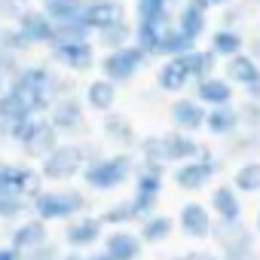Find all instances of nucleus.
<instances>
[{"mask_svg":"<svg viewBox=\"0 0 260 260\" xmlns=\"http://www.w3.org/2000/svg\"><path fill=\"white\" fill-rule=\"evenodd\" d=\"M55 77L58 71L49 64H22L13 77H10V92L19 95L25 101V107L34 116H46L55 104Z\"/></svg>","mask_w":260,"mask_h":260,"instance_id":"1","label":"nucleus"},{"mask_svg":"<svg viewBox=\"0 0 260 260\" xmlns=\"http://www.w3.org/2000/svg\"><path fill=\"white\" fill-rule=\"evenodd\" d=\"M135 169H138V159L132 150H116V153H107L98 162L86 166L80 181L92 193H113L135 178Z\"/></svg>","mask_w":260,"mask_h":260,"instance_id":"2","label":"nucleus"},{"mask_svg":"<svg viewBox=\"0 0 260 260\" xmlns=\"http://www.w3.org/2000/svg\"><path fill=\"white\" fill-rule=\"evenodd\" d=\"M89 211V196L74 187H43L37 196H31V214L46 223H68Z\"/></svg>","mask_w":260,"mask_h":260,"instance_id":"3","label":"nucleus"},{"mask_svg":"<svg viewBox=\"0 0 260 260\" xmlns=\"http://www.w3.org/2000/svg\"><path fill=\"white\" fill-rule=\"evenodd\" d=\"M223 169H226V159L205 144V150H202L199 159L172 166V181L184 193H202L205 187H211L217 181V175H223Z\"/></svg>","mask_w":260,"mask_h":260,"instance_id":"4","label":"nucleus"},{"mask_svg":"<svg viewBox=\"0 0 260 260\" xmlns=\"http://www.w3.org/2000/svg\"><path fill=\"white\" fill-rule=\"evenodd\" d=\"M10 141L16 144V147H22V153L28 156V159H43V156H49L64 138L58 135V128L49 122V116H31V119H25L16 132L10 135Z\"/></svg>","mask_w":260,"mask_h":260,"instance_id":"5","label":"nucleus"},{"mask_svg":"<svg viewBox=\"0 0 260 260\" xmlns=\"http://www.w3.org/2000/svg\"><path fill=\"white\" fill-rule=\"evenodd\" d=\"M40 178L49 181V184H68L74 178L83 175L86 169V159H83V147L80 141H61L49 156L40 159Z\"/></svg>","mask_w":260,"mask_h":260,"instance_id":"6","label":"nucleus"},{"mask_svg":"<svg viewBox=\"0 0 260 260\" xmlns=\"http://www.w3.org/2000/svg\"><path fill=\"white\" fill-rule=\"evenodd\" d=\"M147 61H150V55H147L138 43H128V46H122V49L104 52V55L98 58V71H101V77L113 80L116 86H125V83H132V80L144 71Z\"/></svg>","mask_w":260,"mask_h":260,"instance_id":"7","label":"nucleus"},{"mask_svg":"<svg viewBox=\"0 0 260 260\" xmlns=\"http://www.w3.org/2000/svg\"><path fill=\"white\" fill-rule=\"evenodd\" d=\"M98 46L95 40H55L49 46V61L58 64L61 71L80 77V74H89L92 68H98Z\"/></svg>","mask_w":260,"mask_h":260,"instance_id":"8","label":"nucleus"},{"mask_svg":"<svg viewBox=\"0 0 260 260\" xmlns=\"http://www.w3.org/2000/svg\"><path fill=\"white\" fill-rule=\"evenodd\" d=\"M220 248L223 260H260L257 242H254V230L242 223H214V236H211Z\"/></svg>","mask_w":260,"mask_h":260,"instance_id":"9","label":"nucleus"},{"mask_svg":"<svg viewBox=\"0 0 260 260\" xmlns=\"http://www.w3.org/2000/svg\"><path fill=\"white\" fill-rule=\"evenodd\" d=\"M46 116H49V122L58 128V135H61L64 141H77V138H83V135L89 132V107L83 104L80 95L58 98Z\"/></svg>","mask_w":260,"mask_h":260,"instance_id":"10","label":"nucleus"},{"mask_svg":"<svg viewBox=\"0 0 260 260\" xmlns=\"http://www.w3.org/2000/svg\"><path fill=\"white\" fill-rule=\"evenodd\" d=\"M178 230L184 239L190 242H208L214 236V223L217 217L211 214L208 202H199V199H187L181 208H178Z\"/></svg>","mask_w":260,"mask_h":260,"instance_id":"11","label":"nucleus"},{"mask_svg":"<svg viewBox=\"0 0 260 260\" xmlns=\"http://www.w3.org/2000/svg\"><path fill=\"white\" fill-rule=\"evenodd\" d=\"M104 236H107L104 220L98 214L86 211V214H80V217H74V220L64 223L61 242H64L68 251H92V248H98L104 242Z\"/></svg>","mask_w":260,"mask_h":260,"instance_id":"12","label":"nucleus"},{"mask_svg":"<svg viewBox=\"0 0 260 260\" xmlns=\"http://www.w3.org/2000/svg\"><path fill=\"white\" fill-rule=\"evenodd\" d=\"M0 190H13V193H25V196H37V193L43 190L40 169H34V166H28V162L0 159Z\"/></svg>","mask_w":260,"mask_h":260,"instance_id":"13","label":"nucleus"},{"mask_svg":"<svg viewBox=\"0 0 260 260\" xmlns=\"http://www.w3.org/2000/svg\"><path fill=\"white\" fill-rule=\"evenodd\" d=\"M205 119H208V107L202 101H196L193 95L175 98L172 107H169V122H172V128H178V132L199 135L205 128Z\"/></svg>","mask_w":260,"mask_h":260,"instance_id":"14","label":"nucleus"},{"mask_svg":"<svg viewBox=\"0 0 260 260\" xmlns=\"http://www.w3.org/2000/svg\"><path fill=\"white\" fill-rule=\"evenodd\" d=\"M16 28L28 37V43L34 46V49H40V46H52L55 40H58V25L43 13V7H31L19 22H16Z\"/></svg>","mask_w":260,"mask_h":260,"instance_id":"15","label":"nucleus"},{"mask_svg":"<svg viewBox=\"0 0 260 260\" xmlns=\"http://www.w3.org/2000/svg\"><path fill=\"white\" fill-rule=\"evenodd\" d=\"M101 138L107 141V144H113V147H119V150H132L135 153V147H138V141H141V135L135 132V122L128 119L125 113H119V110H110V113H104L101 116Z\"/></svg>","mask_w":260,"mask_h":260,"instance_id":"16","label":"nucleus"},{"mask_svg":"<svg viewBox=\"0 0 260 260\" xmlns=\"http://www.w3.org/2000/svg\"><path fill=\"white\" fill-rule=\"evenodd\" d=\"M49 242V223L46 220H40V217H25V220H19V223H13L10 230H7V245H13L16 251H22V254H28V251H37L40 245H46Z\"/></svg>","mask_w":260,"mask_h":260,"instance_id":"17","label":"nucleus"},{"mask_svg":"<svg viewBox=\"0 0 260 260\" xmlns=\"http://www.w3.org/2000/svg\"><path fill=\"white\" fill-rule=\"evenodd\" d=\"M208 208L220 223H242L245 217V205H242V193L233 184H217L208 193Z\"/></svg>","mask_w":260,"mask_h":260,"instance_id":"18","label":"nucleus"},{"mask_svg":"<svg viewBox=\"0 0 260 260\" xmlns=\"http://www.w3.org/2000/svg\"><path fill=\"white\" fill-rule=\"evenodd\" d=\"M83 22L92 34H101V31L125 22V4L122 0H86Z\"/></svg>","mask_w":260,"mask_h":260,"instance_id":"19","label":"nucleus"},{"mask_svg":"<svg viewBox=\"0 0 260 260\" xmlns=\"http://www.w3.org/2000/svg\"><path fill=\"white\" fill-rule=\"evenodd\" d=\"M101 248L107 251L110 260H141V254H144V239H141L135 230H128V226H122V230H107Z\"/></svg>","mask_w":260,"mask_h":260,"instance_id":"20","label":"nucleus"},{"mask_svg":"<svg viewBox=\"0 0 260 260\" xmlns=\"http://www.w3.org/2000/svg\"><path fill=\"white\" fill-rule=\"evenodd\" d=\"M162 144H166V166H181V162L199 159L202 150H205V144H202L196 135L178 132V128H169V132H162Z\"/></svg>","mask_w":260,"mask_h":260,"instance_id":"21","label":"nucleus"},{"mask_svg":"<svg viewBox=\"0 0 260 260\" xmlns=\"http://www.w3.org/2000/svg\"><path fill=\"white\" fill-rule=\"evenodd\" d=\"M193 98L202 101L208 110L211 107H230V104H236V86L223 74H214L208 80L193 83Z\"/></svg>","mask_w":260,"mask_h":260,"instance_id":"22","label":"nucleus"},{"mask_svg":"<svg viewBox=\"0 0 260 260\" xmlns=\"http://www.w3.org/2000/svg\"><path fill=\"white\" fill-rule=\"evenodd\" d=\"M80 98H83V104H86L92 113H101V116H104V113L116 110L119 86H116L113 80H107V77H92V80L83 86Z\"/></svg>","mask_w":260,"mask_h":260,"instance_id":"23","label":"nucleus"},{"mask_svg":"<svg viewBox=\"0 0 260 260\" xmlns=\"http://www.w3.org/2000/svg\"><path fill=\"white\" fill-rule=\"evenodd\" d=\"M153 80H156V89H159V92H169V95H181L187 86H193L190 71H187V64H184L181 55H178V58H166V61L156 68Z\"/></svg>","mask_w":260,"mask_h":260,"instance_id":"24","label":"nucleus"},{"mask_svg":"<svg viewBox=\"0 0 260 260\" xmlns=\"http://www.w3.org/2000/svg\"><path fill=\"white\" fill-rule=\"evenodd\" d=\"M31 116L34 113L25 107V101L19 95H13L10 89L0 92V138H4V141H10V135L16 132L25 119H31Z\"/></svg>","mask_w":260,"mask_h":260,"instance_id":"25","label":"nucleus"},{"mask_svg":"<svg viewBox=\"0 0 260 260\" xmlns=\"http://www.w3.org/2000/svg\"><path fill=\"white\" fill-rule=\"evenodd\" d=\"M245 46H248V37H245L242 28H223V25H217L208 34V49L217 58H223V61L233 58V55H239V52H245Z\"/></svg>","mask_w":260,"mask_h":260,"instance_id":"26","label":"nucleus"},{"mask_svg":"<svg viewBox=\"0 0 260 260\" xmlns=\"http://www.w3.org/2000/svg\"><path fill=\"white\" fill-rule=\"evenodd\" d=\"M166 172L169 166H159V162H141L138 159V169H135V178H132V193H141V196H162V187H166Z\"/></svg>","mask_w":260,"mask_h":260,"instance_id":"27","label":"nucleus"},{"mask_svg":"<svg viewBox=\"0 0 260 260\" xmlns=\"http://www.w3.org/2000/svg\"><path fill=\"white\" fill-rule=\"evenodd\" d=\"M220 156L226 162H248L260 156V132H248V128H239L233 138H226V147L220 150Z\"/></svg>","mask_w":260,"mask_h":260,"instance_id":"28","label":"nucleus"},{"mask_svg":"<svg viewBox=\"0 0 260 260\" xmlns=\"http://www.w3.org/2000/svg\"><path fill=\"white\" fill-rule=\"evenodd\" d=\"M239 128H242V119H239V107H236V104H230V107H211V110H208L205 132H208L211 138L226 141V138H233V135L239 132Z\"/></svg>","mask_w":260,"mask_h":260,"instance_id":"29","label":"nucleus"},{"mask_svg":"<svg viewBox=\"0 0 260 260\" xmlns=\"http://www.w3.org/2000/svg\"><path fill=\"white\" fill-rule=\"evenodd\" d=\"M223 77H226L233 86L248 89L251 83H257V80H260V61H257V58H251L248 52H239V55H233V58H226V61H223Z\"/></svg>","mask_w":260,"mask_h":260,"instance_id":"30","label":"nucleus"},{"mask_svg":"<svg viewBox=\"0 0 260 260\" xmlns=\"http://www.w3.org/2000/svg\"><path fill=\"white\" fill-rule=\"evenodd\" d=\"M175 226H178V220H175V217H169V214L156 211V214H150V217H144V220L138 223V236L144 239V245H162V242H169V239H172Z\"/></svg>","mask_w":260,"mask_h":260,"instance_id":"31","label":"nucleus"},{"mask_svg":"<svg viewBox=\"0 0 260 260\" xmlns=\"http://www.w3.org/2000/svg\"><path fill=\"white\" fill-rule=\"evenodd\" d=\"M98 217L104 220V226H107V230H122V226H128V223H141V214H138V208H135L132 196H125V199H119V202L107 205Z\"/></svg>","mask_w":260,"mask_h":260,"instance_id":"32","label":"nucleus"},{"mask_svg":"<svg viewBox=\"0 0 260 260\" xmlns=\"http://www.w3.org/2000/svg\"><path fill=\"white\" fill-rule=\"evenodd\" d=\"M169 25H172V22H135V43H138L150 58H156L159 49H162V37H166Z\"/></svg>","mask_w":260,"mask_h":260,"instance_id":"33","label":"nucleus"},{"mask_svg":"<svg viewBox=\"0 0 260 260\" xmlns=\"http://www.w3.org/2000/svg\"><path fill=\"white\" fill-rule=\"evenodd\" d=\"M25 217H31V196L0 190V223H19Z\"/></svg>","mask_w":260,"mask_h":260,"instance_id":"34","label":"nucleus"},{"mask_svg":"<svg viewBox=\"0 0 260 260\" xmlns=\"http://www.w3.org/2000/svg\"><path fill=\"white\" fill-rule=\"evenodd\" d=\"M181 58H184V64H187V71H190V80H193V83L214 77V74H217V64H220V58H217L211 49H199V46H196L193 52L181 55Z\"/></svg>","mask_w":260,"mask_h":260,"instance_id":"35","label":"nucleus"},{"mask_svg":"<svg viewBox=\"0 0 260 260\" xmlns=\"http://www.w3.org/2000/svg\"><path fill=\"white\" fill-rule=\"evenodd\" d=\"M40 7L55 25H71V22H83L86 0H46Z\"/></svg>","mask_w":260,"mask_h":260,"instance_id":"36","label":"nucleus"},{"mask_svg":"<svg viewBox=\"0 0 260 260\" xmlns=\"http://www.w3.org/2000/svg\"><path fill=\"white\" fill-rule=\"evenodd\" d=\"M175 25L190 37V40H202L205 37V31H208V16L205 13H199V10H193L190 4H181L178 7V13H175Z\"/></svg>","mask_w":260,"mask_h":260,"instance_id":"37","label":"nucleus"},{"mask_svg":"<svg viewBox=\"0 0 260 260\" xmlns=\"http://www.w3.org/2000/svg\"><path fill=\"white\" fill-rule=\"evenodd\" d=\"M128 43H135V22H128V19L119 22V25H113V28H107V31H101V34H95V46L104 49V52L122 49Z\"/></svg>","mask_w":260,"mask_h":260,"instance_id":"38","label":"nucleus"},{"mask_svg":"<svg viewBox=\"0 0 260 260\" xmlns=\"http://www.w3.org/2000/svg\"><path fill=\"white\" fill-rule=\"evenodd\" d=\"M175 0H135V22H175Z\"/></svg>","mask_w":260,"mask_h":260,"instance_id":"39","label":"nucleus"},{"mask_svg":"<svg viewBox=\"0 0 260 260\" xmlns=\"http://www.w3.org/2000/svg\"><path fill=\"white\" fill-rule=\"evenodd\" d=\"M242 196H254L260 193V159H248V162H239L236 172H233V181H230Z\"/></svg>","mask_w":260,"mask_h":260,"instance_id":"40","label":"nucleus"},{"mask_svg":"<svg viewBox=\"0 0 260 260\" xmlns=\"http://www.w3.org/2000/svg\"><path fill=\"white\" fill-rule=\"evenodd\" d=\"M199 43L196 40H190L175 22L169 25V31H166V37H162V49H159V58H178V55H187V52H193Z\"/></svg>","mask_w":260,"mask_h":260,"instance_id":"41","label":"nucleus"},{"mask_svg":"<svg viewBox=\"0 0 260 260\" xmlns=\"http://www.w3.org/2000/svg\"><path fill=\"white\" fill-rule=\"evenodd\" d=\"M257 4V0H254ZM254 4H248V0H233L230 7L220 10V25L223 28H242L248 25V19L254 16Z\"/></svg>","mask_w":260,"mask_h":260,"instance_id":"42","label":"nucleus"},{"mask_svg":"<svg viewBox=\"0 0 260 260\" xmlns=\"http://www.w3.org/2000/svg\"><path fill=\"white\" fill-rule=\"evenodd\" d=\"M135 156L141 162H159L166 166V144H162V135H141L138 147H135Z\"/></svg>","mask_w":260,"mask_h":260,"instance_id":"43","label":"nucleus"},{"mask_svg":"<svg viewBox=\"0 0 260 260\" xmlns=\"http://www.w3.org/2000/svg\"><path fill=\"white\" fill-rule=\"evenodd\" d=\"M0 49H4V52H13V55H28L34 46L28 43V37L16 28V25H4V37H0Z\"/></svg>","mask_w":260,"mask_h":260,"instance_id":"44","label":"nucleus"},{"mask_svg":"<svg viewBox=\"0 0 260 260\" xmlns=\"http://www.w3.org/2000/svg\"><path fill=\"white\" fill-rule=\"evenodd\" d=\"M236 107H239V119H242V128H248V132H260V101L242 98Z\"/></svg>","mask_w":260,"mask_h":260,"instance_id":"45","label":"nucleus"},{"mask_svg":"<svg viewBox=\"0 0 260 260\" xmlns=\"http://www.w3.org/2000/svg\"><path fill=\"white\" fill-rule=\"evenodd\" d=\"M31 10V0H0V25H16Z\"/></svg>","mask_w":260,"mask_h":260,"instance_id":"46","label":"nucleus"},{"mask_svg":"<svg viewBox=\"0 0 260 260\" xmlns=\"http://www.w3.org/2000/svg\"><path fill=\"white\" fill-rule=\"evenodd\" d=\"M19 68H22L19 55H13V52H4V49H0V92H4V89L10 86V77H13Z\"/></svg>","mask_w":260,"mask_h":260,"instance_id":"47","label":"nucleus"},{"mask_svg":"<svg viewBox=\"0 0 260 260\" xmlns=\"http://www.w3.org/2000/svg\"><path fill=\"white\" fill-rule=\"evenodd\" d=\"M61 257H64V251H61L52 239H49L46 245H40L37 251H28V254H25V260H61Z\"/></svg>","mask_w":260,"mask_h":260,"instance_id":"48","label":"nucleus"},{"mask_svg":"<svg viewBox=\"0 0 260 260\" xmlns=\"http://www.w3.org/2000/svg\"><path fill=\"white\" fill-rule=\"evenodd\" d=\"M61 260H110L104 248H92V251H64Z\"/></svg>","mask_w":260,"mask_h":260,"instance_id":"49","label":"nucleus"},{"mask_svg":"<svg viewBox=\"0 0 260 260\" xmlns=\"http://www.w3.org/2000/svg\"><path fill=\"white\" fill-rule=\"evenodd\" d=\"M178 260H223L220 251H208V248H193L187 254H178Z\"/></svg>","mask_w":260,"mask_h":260,"instance_id":"50","label":"nucleus"},{"mask_svg":"<svg viewBox=\"0 0 260 260\" xmlns=\"http://www.w3.org/2000/svg\"><path fill=\"white\" fill-rule=\"evenodd\" d=\"M245 52H248L251 58H257V61H260V34H257V31L248 37V46H245Z\"/></svg>","mask_w":260,"mask_h":260,"instance_id":"51","label":"nucleus"},{"mask_svg":"<svg viewBox=\"0 0 260 260\" xmlns=\"http://www.w3.org/2000/svg\"><path fill=\"white\" fill-rule=\"evenodd\" d=\"M0 260H25V254L16 251L13 245H0Z\"/></svg>","mask_w":260,"mask_h":260,"instance_id":"52","label":"nucleus"},{"mask_svg":"<svg viewBox=\"0 0 260 260\" xmlns=\"http://www.w3.org/2000/svg\"><path fill=\"white\" fill-rule=\"evenodd\" d=\"M184 4H190L193 10H199V13H205V16L214 10V4H211V0H184Z\"/></svg>","mask_w":260,"mask_h":260,"instance_id":"53","label":"nucleus"},{"mask_svg":"<svg viewBox=\"0 0 260 260\" xmlns=\"http://www.w3.org/2000/svg\"><path fill=\"white\" fill-rule=\"evenodd\" d=\"M245 98H251V101H260V80H257V83H251V86L245 89Z\"/></svg>","mask_w":260,"mask_h":260,"instance_id":"54","label":"nucleus"},{"mask_svg":"<svg viewBox=\"0 0 260 260\" xmlns=\"http://www.w3.org/2000/svg\"><path fill=\"white\" fill-rule=\"evenodd\" d=\"M211 4H214V10H223V7H230V4H233V0H211Z\"/></svg>","mask_w":260,"mask_h":260,"instance_id":"55","label":"nucleus"},{"mask_svg":"<svg viewBox=\"0 0 260 260\" xmlns=\"http://www.w3.org/2000/svg\"><path fill=\"white\" fill-rule=\"evenodd\" d=\"M254 233L260 236V211H257V217H254Z\"/></svg>","mask_w":260,"mask_h":260,"instance_id":"56","label":"nucleus"},{"mask_svg":"<svg viewBox=\"0 0 260 260\" xmlns=\"http://www.w3.org/2000/svg\"><path fill=\"white\" fill-rule=\"evenodd\" d=\"M254 31H257V34H260V22H257V28H254Z\"/></svg>","mask_w":260,"mask_h":260,"instance_id":"57","label":"nucleus"},{"mask_svg":"<svg viewBox=\"0 0 260 260\" xmlns=\"http://www.w3.org/2000/svg\"><path fill=\"white\" fill-rule=\"evenodd\" d=\"M0 37H4V25H0Z\"/></svg>","mask_w":260,"mask_h":260,"instance_id":"58","label":"nucleus"},{"mask_svg":"<svg viewBox=\"0 0 260 260\" xmlns=\"http://www.w3.org/2000/svg\"><path fill=\"white\" fill-rule=\"evenodd\" d=\"M40 4H46V0H40Z\"/></svg>","mask_w":260,"mask_h":260,"instance_id":"59","label":"nucleus"},{"mask_svg":"<svg viewBox=\"0 0 260 260\" xmlns=\"http://www.w3.org/2000/svg\"><path fill=\"white\" fill-rule=\"evenodd\" d=\"M257 7H260V0H257Z\"/></svg>","mask_w":260,"mask_h":260,"instance_id":"60","label":"nucleus"},{"mask_svg":"<svg viewBox=\"0 0 260 260\" xmlns=\"http://www.w3.org/2000/svg\"><path fill=\"white\" fill-rule=\"evenodd\" d=\"M172 260H178V257H172Z\"/></svg>","mask_w":260,"mask_h":260,"instance_id":"61","label":"nucleus"}]
</instances>
